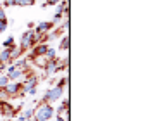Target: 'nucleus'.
<instances>
[{
    "label": "nucleus",
    "mask_w": 150,
    "mask_h": 121,
    "mask_svg": "<svg viewBox=\"0 0 150 121\" xmlns=\"http://www.w3.org/2000/svg\"><path fill=\"white\" fill-rule=\"evenodd\" d=\"M55 116V109L52 104H45L40 102L35 107V114H33V121H50Z\"/></svg>",
    "instance_id": "1"
},
{
    "label": "nucleus",
    "mask_w": 150,
    "mask_h": 121,
    "mask_svg": "<svg viewBox=\"0 0 150 121\" xmlns=\"http://www.w3.org/2000/svg\"><path fill=\"white\" fill-rule=\"evenodd\" d=\"M66 92H67V88H64V87H60V85H54V87L47 88V92L43 93L42 102H45V104L57 102V100H60V99L64 97V93H66Z\"/></svg>",
    "instance_id": "2"
},
{
    "label": "nucleus",
    "mask_w": 150,
    "mask_h": 121,
    "mask_svg": "<svg viewBox=\"0 0 150 121\" xmlns=\"http://www.w3.org/2000/svg\"><path fill=\"white\" fill-rule=\"evenodd\" d=\"M5 99H16V97H23V81H9L5 85V88H2Z\"/></svg>",
    "instance_id": "3"
},
{
    "label": "nucleus",
    "mask_w": 150,
    "mask_h": 121,
    "mask_svg": "<svg viewBox=\"0 0 150 121\" xmlns=\"http://www.w3.org/2000/svg\"><path fill=\"white\" fill-rule=\"evenodd\" d=\"M38 43V35L33 30H26L21 36V48L23 50H31L33 47Z\"/></svg>",
    "instance_id": "4"
},
{
    "label": "nucleus",
    "mask_w": 150,
    "mask_h": 121,
    "mask_svg": "<svg viewBox=\"0 0 150 121\" xmlns=\"http://www.w3.org/2000/svg\"><path fill=\"white\" fill-rule=\"evenodd\" d=\"M7 73L5 75L9 76V80L11 81H21L24 75H26V69H21V68H14L12 64H7V69H5Z\"/></svg>",
    "instance_id": "5"
},
{
    "label": "nucleus",
    "mask_w": 150,
    "mask_h": 121,
    "mask_svg": "<svg viewBox=\"0 0 150 121\" xmlns=\"http://www.w3.org/2000/svg\"><path fill=\"white\" fill-rule=\"evenodd\" d=\"M47 48H48V43H36V45L31 48V54H30V59H36V57H45L47 54Z\"/></svg>",
    "instance_id": "6"
},
{
    "label": "nucleus",
    "mask_w": 150,
    "mask_h": 121,
    "mask_svg": "<svg viewBox=\"0 0 150 121\" xmlns=\"http://www.w3.org/2000/svg\"><path fill=\"white\" fill-rule=\"evenodd\" d=\"M52 28H54V23H52V21H42V23H38V24L33 28V31L40 36V35H45V33H48Z\"/></svg>",
    "instance_id": "7"
},
{
    "label": "nucleus",
    "mask_w": 150,
    "mask_h": 121,
    "mask_svg": "<svg viewBox=\"0 0 150 121\" xmlns=\"http://www.w3.org/2000/svg\"><path fill=\"white\" fill-rule=\"evenodd\" d=\"M57 62H59V57H55V59L47 60L45 68H43V71H45V75H47V76L57 75Z\"/></svg>",
    "instance_id": "8"
},
{
    "label": "nucleus",
    "mask_w": 150,
    "mask_h": 121,
    "mask_svg": "<svg viewBox=\"0 0 150 121\" xmlns=\"http://www.w3.org/2000/svg\"><path fill=\"white\" fill-rule=\"evenodd\" d=\"M0 114H4V116H14L16 114V109L9 102H5V100H0Z\"/></svg>",
    "instance_id": "9"
},
{
    "label": "nucleus",
    "mask_w": 150,
    "mask_h": 121,
    "mask_svg": "<svg viewBox=\"0 0 150 121\" xmlns=\"http://www.w3.org/2000/svg\"><path fill=\"white\" fill-rule=\"evenodd\" d=\"M69 43H71V40H69V33H64V36L60 38V42H59V47H57V50L67 52V50H69Z\"/></svg>",
    "instance_id": "10"
},
{
    "label": "nucleus",
    "mask_w": 150,
    "mask_h": 121,
    "mask_svg": "<svg viewBox=\"0 0 150 121\" xmlns=\"http://www.w3.org/2000/svg\"><path fill=\"white\" fill-rule=\"evenodd\" d=\"M36 0H9L11 5L14 7H30V5H35Z\"/></svg>",
    "instance_id": "11"
},
{
    "label": "nucleus",
    "mask_w": 150,
    "mask_h": 121,
    "mask_svg": "<svg viewBox=\"0 0 150 121\" xmlns=\"http://www.w3.org/2000/svg\"><path fill=\"white\" fill-rule=\"evenodd\" d=\"M0 62H4V64H12L9 48H0Z\"/></svg>",
    "instance_id": "12"
},
{
    "label": "nucleus",
    "mask_w": 150,
    "mask_h": 121,
    "mask_svg": "<svg viewBox=\"0 0 150 121\" xmlns=\"http://www.w3.org/2000/svg\"><path fill=\"white\" fill-rule=\"evenodd\" d=\"M9 52H11V59L16 60V59H19V57L23 56V52H24V50H23V48H19L17 45H12L11 48H9Z\"/></svg>",
    "instance_id": "13"
},
{
    "label": "nucleus",
    "mask_w": 150,
    "mask_h": 121,
    "mask_svg": "<svg viewBox=\"0 0 150 121\" xmlns=\"http://www.w3.org/2000/svg\"><path fill=\"white\" fill-rule=\"evenodd\" d=\"M55 57H57V48L48 47V48H47V54H45V59L50 60V59H55Z\"/></svg>",
    "instance_id": "14"
},
{
    "label": "nucleus",
    "mask_w": 150,
    "mask_h": 121,
    "mask_svg": "<svg viewBox=\"0 0 150 121\" xmlns=\"http://www.w3.org/2000/svg\"><path fill=\"white\" fill-rule=\"evenodd\" d=\"M12 45H16V38L14 36H7L4 40V43H2V48H11Z\"/></svg>",
    "instance_id": "15"
},
{
    "label": "nucleus",
    "mask_w": 150,
    "mask_h": 121,
    "mask_svg": "<svg viewBox=\"0 0 150 121\" xmlns=\"http://www.w3.org/2000/svg\"><path fill=\"white\" fill-rule=\"evenodd\" d=\"M9 81H11V80H9V76L7 75H0V90L5 88V85H7Z\"/></svg>",
    "instance_id": "16"
},
{
    "label": "nucleus",
    "mask_w": 150,
    "mask_h": 121,
    "mask_svg": "<svg viewBox=\"0 0 150 121\" xmlns=\"http://www.w3.org/2000/svg\"><path fill=\"white\" fill-rule=\"evenodd\" d=\"M60 0H43V4H42V7L47 9V7H50V5H57Z\"/></svg>",
    "instance_id": "17"
},
{
    "label": "nucleus",
    "mask_w": 150,
    "mask_h": 121,
    "mask_svg": "<svg viewBox=\"0 0 150 121\" xmlns=\"http://www.w3.org/2000/svg\"><path fill=\"white\" fill-rule=\"evenodd\" d=\"M33 114H35V107H28V109L23 112V116H24V118H30V120H33Z\"/></svg>",
    "instance_id": "18"
},
{
    "label": "nucleus",
    "mask_w": 150,
    "mask_h": 121,
    "mask_svg": "<svg viewBox=\"0 0 150 121\" xmlns=\"http://www.w3.org/2000/svg\"><path fill=\"white\" fill-rule=\"evenodd\" d=\"M7 26H9V21H0V33L7 30Z\"/></svg>",
    "instance_id": "19"
},
{
    "label": "nucleus",
    "mask_w": 150,
    "mask_h": 121,
    "mask_svg": "<svg viewBox=\"0 0 150 121\" xmlns=\"http://www.w3.org/2000/svg\"><path fill=\"white\" fill-rule=\"evenodd\" d=\"M0 21H7V16H5V9L0 7Z\"/></svg>",
    "instance_id": "20"
},
{
    "label": "nucleus",
    "mask_w": 150,
    "mask_h": 121,
    "mask_svg": "<svg viewBox=\"0 0 150 121\" xmlns=\"http://www.w3.org/2000/svg\"><path fill=\"white\" fill-rule=\"evenodd\" d=\"M17 121H33V120H30V118H24L23 114H19V118H17Z\"/></svg>",
    "instance_id": "21"
},
{
    "label": "nucleus",
    "mask_w": 150,
    "mask_h": 121,
    "mask_svg": "<svg viewBox=\"0 0 150 121\" xmlns=\"http://www.w3.org/2000/svg\"><path fill=\"white\" fill-rule=\"evenodd\" d=\"M35 28V23H28V30H33Z\"/></svg>",
    "instance_id": "22"
},
{
    "label": "nucleus",
    "mask_w": 150,
    "mask_h": 121,
    "mask_svg": "<svg viewBox=\"0 0 150 121\" xmlns=\"http://www.w3.org/2000/svg\"><path fill=\"white\" fill-rule=\"evenodd\" d=\"M7 121H14V120H7Z\"/></svg>",
    "instance_id": "23"
}]
</instances>
